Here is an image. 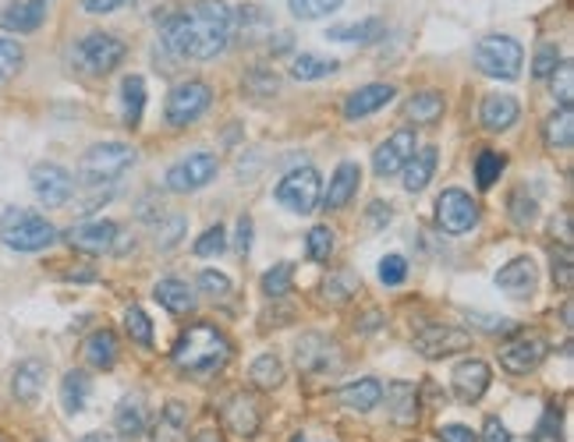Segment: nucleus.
<instances>
[{"mask_svg": "<svg viewBox=\"0 0 574 442\" xmlns=\"http://www.w3.org/2000/svg\"><path fill=\"white\" fill-rule=\"evenodd\" d=\"M210 104H213V89L206 82H199V78L178 82L171 89V96H167V125H171V128H189V125H195L199 117L210 110Z\"/></svg>", "mask_w": 574, "mask_h": 442, "instance_id": "0eeeda50", "label": "nucleus"}, {"mask_svg": "<svg viewBox=\"0 0 574 442\" xmlns=\"http://www.w3.org/2000/svg\"><path fill=\"white\" fill-rule=\"evenodd\" d=\"M153 298L160 301V309L171 315H192L195 312V291L184 280H160Z\"/></svg>", "mask_w": 574, "mask_h": 442, "instance_id": "cd10ccee", "label": "nucleus"}, {"mask_svg": "<svg viewBox=\"0 0 574 442\" xmlns=\"http://www.w3.org/2000/svg\"><path fill=\"white\" fill-rule=\"evenodd\" d=\"M46 0H19L11 4L4 14H0V29L4 32H19V36H29L46 22Z\"/></svg>", "mask_w": 574, "mask_h": 442, "instance_id": "5701e85b", "label": "nucleus"}, {"mask_svg": "<svg viewBox=\"0 0 574 442\" xmlns=\"http://www.w3.org/2000/svg\"><path fill=\"white\" fill-rule=\"evenodd\" d=\"M199 287H202V294H210V298H227L231 294V280L224 273H216V269H206V273L199 277Z\"/></svg>", "mask_w": 574, "mask_h": 442, "instance_id": "6e6d98bb", "label": "nucleus"}, {"mask_svg": "<svg viewBox=\"0 0 574 442\" xmlns=\"http://www.w3.org/2000/svg\"><path fill=\"white\" fill-rule=\"evenodd\" d=\"M341 403L348 407V411H359V414H369L376 411V407L383 403V386L376 379H359V382H348L341 389Z\"/></svg>", "mask_w": 574, "mask_h": 442, "instance_id": "c756f323", "label": "nucleus"}, {"mask_svg": "<svg viewBox=\"0 0 574 442\" xmlns=\"http://www.w3.org/2000/svg\"><path fill=\"white\" fill-rule=\"evenodd\" d=\"M86 362L99 371H110L117 365V336H114V330H96L86 339Z\"/></svg>", "mask_w": 574, "mask_h": 442, "instance_id": "473e14b6", "label": "nucleus"}, {"mask_svg": "<svg viewBox=\"0 0 574 442\" xmlns=\"http://www.w3.org/2000/svg\"><path fill=\"white\" fill-rule=\"evenodd\" d=\"M238 22L227 0H199L163 25V50L178 61H213L231 46Z\"/></svg>", "mask_w": 574, "mask_h": 442, "instance_id": "f257e3e1", "label": "nucleus"}, {"mask_svg": "<svg viewBox=\"0 0 574 442\" xmlns=\"http://www.w3.org/2000/svg\"><path fill=\"white\" fill-rule=\"evenodd\" d=\"M444 110H447V104H444V96L440 93H433V89H426V93H415L408 104H404V117H408V121L415 125V128H429V125H436L444 117Z\"/></svg>", "mask_w": 574, "mask_h": 442, "instance_id": "bb28decb", "label": "nucleus"}, {"mask_svg": "<svg viewBox=\"0 0 574 442\" xmlns=\"http://www.w3.org/2000/svg\"><path fill=\"white\" fill-rule=\"evenodd\" d=\"M295 442H309V439H306V435H298V439H295Z\"/></svg>", "mask_w": 574, "mask_h": 442, "instance_id": "338daca9", "label": "nucleus"}, {"mask_svg": "<svg viewBox=\"0 0 574 442\" xmlns=\"http://www.w3.org/2000/svg\"><path fill=\"white\" fill-rule=\"evenodd\" d=\"M319 198H323V181H319V170L312 166H298L277 184V202L298 216H309L319 206Z\"/></svg>", "mask_w": 574, "mask_h": 442, "instance_id": "6e6552de", "label": "nucleus"}, {"mask_svg": "<svg viewBox=\"0 0 574 442\" xmlns=\"http://www.w3.org/2000/svg\"><path fill=\"white\" fill-rule=\"evenodd\" d=\"M234 22H242V36L248 43H256L263 40L266 32H274V22H269V14L256 4H245L242 11H234Z\"/></svg>", "mask_w": 574, "mask_h": 442, "instance_id": "58836bf2", "label": "nucleus"}, {"mask_svg": "<svg viewBox=\"0 0 574 442\" xmlns=\"http://www.w3.org/2000/svg\"><path fill=\"white\" fill-rule=\"evenodd\" d=\"M248 245H252V219H248V216H242V219H238V251L245 255V251H248Z\"/></svg>", "mask_w": 574, "mask_h": 442, "instance_id": "0e129e2a", "label": "nucleus"}, {"mask_svg": "<svg viewBox=\"0 0 574 442\" xmlns=\"http://www.w3.org/2000/svg\"><path fill=\"white\" fill-rule=\"evenodd\" d=\"M135 160H139V152H135L131 145L99 142V145L86 149V157H82V163H78V174L86 184H93V188H104V184L121 181L135 166Z\"/></svg>", "mask_w": 574, "mask_h": 442, "instance_id": "20e7f679", "label": "nucleus"}, {"mask_svg": "<svg viewBox=\"0 0 574 442\" xmlns=\"http://www.w3.org/2000/svg\"><path fill=\"white\" fill-rule=\"evenodd\" d=\"M518 117H521V104H518L514 96H508V93H493V96H486V99H482V107H479V121H482V128H486V131H493V134L514 128V125H518Z\"/></svg>", "mask_w": 574, "mask_h": 442, "instance_id": "aec40b11", "label": "nucleus"}, {"mask_svg": "<svg viewBox=\"0 0 574 442\" xmlns=\"http://www.w3.org/2000/svg\"><path fill=\"white\" fill-rule=\"evenodd\" d=\"M394 96H397V89H394L391 82H373V85H365V89H359V93L348 96L344 117H348V121H362V117L383 110Z\"/></svg>", "mask_w": 574, "mask_h": 442, "instance_id": "4be33fe9", "label": "nucleus"}, {"mask_svg": "<svg viewBox=\"0 0 574 442\" xmlns=\"http://www.w3.org/2000/svg\"><path fill=\"white\" fill-rule=\"evenodd\" d=\"M184 227H189V219H184V216H171V219H167V224L160 227L163 234H157V245H160V248L178 245V241H181V234H184Z\"/></svg>", "mask_w": 574, "mask_h": 442, "instance_id": "4d7b16f0", "label": "nucleus"}, {"mask_svg": "<svg viewBox=\"0 0 574 442\" xmlns=\"http://www.w3.org/2000/svg\"><path fill=\"white\" fill-rule=\"evenodd\" d=\"M436 224H440V230L450 237L468 234L479 224V202L461 188H447L440 198H436Z\"/></svg>", "mask_w": 574, "mask_h": 442, "instance_id": "9d476101", "label": "nucleus"}, {"mask_svg": "<svg viewBox=\"0 0 574 442\" xmlns=\"http://www.w3.org/2000/svg\"><path fill=\"white\" fill-rule=\"evenodd\" d=\"M508 209H511V219H514L518 227H532L535 216H539V202H535L525 188H514V192H511V202H508Z\"/></svg>", "mask_w": 574, "mask_h": 442, "instance_id": "a18cd8bd", "label": "nucleus"}, {"mask_svg": "<svg viewBox=\"0 0 574 442\" xmlns=\"http://www.w3.org/2000/svg\"><path fill=\"white\" fill-rule=\"evenodd\" d=\"M192 442H227L221 429H213V424H202V429H195Z\"/></svg>", "mask_w": 574, "mask_h": 442, "instance_id": "e2e57ef3", "label": "nucleus"}, {"mask_svg": "<svg viewBox=\"0 0 574 442\" xmlns=\"http://www.w3.org/2000/svg\"><path fill=\"white\" fill-rule=\"evenodd\" d=\"M344 0H287V8H291L295 19L301 22H316V19H327L337 8H341Z\"/></svg>", "mask_w": 574, "mask_h": 442, "instance_id": "79ce46f5", "label": "nucleus"}, {"mask_svg": "<svg viewBox=\"0 0 574 442\" xmlns=\"http://www.w3.org/2000/svg\"><path fill=\"white\" fill-rule=\"evenodd\" d=\"M114 429H117V435H121V439H139V435H146L149 414H146L142 397H125L121 403H117V411H114Z\"/></svg>", "mask_w": 574, "mask_h": 442, "instance_id": "a878e982", "label": "nucleus"}, {"mask_svg": "<svg viewBox=\"0 0 574 442\" xmlns=\"http://www.w3.org/2000/svg\"><path fill=\"white\" fill-rule=\"evenodd\" d=\"M561 50H556V43H543L535 50V57H532V75L535 78H550L556 72V64H561Z\"/></svg>", "mask_w": 574, "mask_h": 442, "instance_id": "603ef678", "label": "nucleus"}, {"mask_svg": "<svg viewBox=\"0 0 574 442\" xmlns=\"http://www.w3.org/2000/svg\"><path fill=\"white\" fill-rule=\"evenodd\" d=\"M553 283L561 291H571L574 287V259H571V245H561L553 251Z\"/></svg>", "mask_w": 574, "mask_h": 442, "instance_id": "8fccbe9b", "label": "nucleus"}, {"mask_svg": "<svg viewBox=\"0 0 574 442\" xmlns=\"http://www.w3.org/2000/svg\"><path fill=\"white\" fill-rule=\"evenodd\" d=\"M415 149H418V134L412 128H401L394 131L391 139H386L376 152H373V170H376V177H394L404 170V163H408L415 157Z\"/></svg>", "mask_w": 574, "mask_h": 442, "instance_id": "4468645a", "label": "nucleus"}, {"mask_svg": "<svg viewBox=\"0 0 574 442\" xmlns=\"http://www.w3.org/2000/svg\"><path fill=\"white\" fill-rule=\"evenodd\" d=\"M78 442H125L121 435H104V432H93V435H82Z\"/></svg>", "mask_w": 574, "mask_h": 442, "instance_id": "69168bd1", "label": "nucleus"}, {"mask_svg": "<svg viewBox=\"0 0 574 442\" xmlns=\"http://www.w3.org/2000/svg\"><path fill=\"white\" fill-rule=\"evenodd\" d=\"M546 354H550V344L543 336H518L500 351V365L508 368L511 376H529V371H535L546 362Z\"/></svg>", "mask_w": 574, "mask_h": 442, "instance_id": "dca6fc26", "label": "nucleus"}, {"mask_svg": "<svg viewBox=\"0 0 574 442\" xmlns=\"http://www.w3.org/2000/svg\"><path fill=\"white\" fill-rule=\"evenodd\" d=\"M216 170H221V163H216L213 152H192V157L178 160L171 170H167L163 184L178 195H189V192L206 188V184L216 177Z\"/></svg>", "mask_w": 574, "mask_h": 442, "instance_id": "1a4fd4ad", "label": "nucleus"}, {"mask_svg": "<svg viewBox=\"0 0 574 442\" xmlns=\"http://www.w3.org/2000/svg\"><path fill=\"white\" fill-rule=\"evenodd\" d=\"M184 424H189V411L178 400H167L157 424V442H178L184 435Z\"/></svg>", "mask_w": 574, "mask_h": 442, "instance_id": "e433bc0d", "label": "nucleus"}, {"mask_svg": "<svg viewBox=\"0 0 574 442\" xmlns=\"http://www.w3.org/2000/svg\"><path fill=\"white\" fill-rule=\"evenodd\" d=\"M295 362L301 371H327L330 365L341 362V354H337L333 347V339L327 336H319V333H309V336H301L298 344H295Z\"/></svg>", "mask_w": 574, "mask_h": 442, "instance_id": "6ab92c4d", "label": "nucleus"}, {"mask_svg": "<svg viewBox=\"0 0 574 442\" xmlns=\"http://www.w3.org/2000/svg\"><path fill=\"white\" fill-rule=\"evenodd\" d=\"M221 421H224V429L231 435H238V439H256L259 435V424H263V407L259 400L252 397V394H234L227 403H224V411H221Z\"/></svg>", "mask_w": 574, "mask_h": 442, "instance_id": "2eb2a0df", "label": "nucleus"}, {"mask_svg": "<svg viewBox=\"0 0 574 442\" xmlns=\"http://www.w3.org/2000/svg\"><path fill=\"white\" fill-rule=\"evenodd\" d=\"M125 57H128V46L117 36H110V32H89V36H82L72 50L75 67L93 78L117 72V67L125 64Z\"/></svg>", "mask_w": 574, "mask_h": 442, "instance_id": "39448f33", "label": "nucleus"}, {"mask_svg": "<svg viewBox=\"0 0 574 442\" xmlns=\"http://www.w3.org/2000/svg\"><path fill=\"white\" fill-rule=\"evenodd\" d=\"M386 407L397 424H415L418 421V389L412 382H391L386 386Z\"/></svg>", "mask_w": 574, "mask_h": 442, "instance_id": "c85d7f7f", "label": "nucleus"}, {"mask_svg": "<svg viewBox=\"0 0 574 442\" xmlns=\"http://www.w3.org/2000/svg\"><path fill=\"white\" fill-rule=\"evenodd\" d=\"M22 61H25V50L19 40H0V82H8L22 72Z\"/></svg>", "mask_w": 574, "mask_h": 442, "instance_id": "de8ad7c7", "label": "nucleus"}, {"mask_svg": "<svg viewBox=\"0 0 574 442\" xmlns=\"http://www.w3.org/2000/svg\"><path fill=\"white\" fill-rule=\"evenodd\" d=\"M497 287L508 298H514V301H529L535 294V287H539V269H535V262L525 259V255H521V259H511L497 273Z\"/></svg>", "mask_w": 574, "mask_h": 442, "instance_id": "a211bd4d", "label": "nucleus"}, {"mask_svg": "<svg viewBox=\"0 0 574 442\" xmlns=\"http://www.w3.org/2000/svg\"><path fill=\"white\" fill-rule=\"evenodd\" d=\"M121 104H125V125L139 128L142 114H146V78L142 75H128L121 82Z\"/></svg>", "mask_w": 574, "mask_h": 442, "instance_id": "f704fd0d", "label": "nucleus"}, {"mask_svg": "<svg viewBox=\"0 0 574 442\" xmlns=\"http://www.w3.org/2000/svg\"><path fill=\"white\" fill-rule=\"evenodd\" d=\"M436 160H440V152H436L433 145L426 149H415V157L404 163L401 170V184H404V192L408 195H418V192H426L429 188V181L436 174Z\"/></svg>", "mask_w": 574, "mask_h": 442, "instance_id": "393cba45", "label": "nucleus"}, {"mask_svg": "<svg viewBox=\"0 0 574 442\" xmlns=\"http://www.w3.org/2000/svg\"><path fill=\"white\" fill-rule=\"evenodd\" d=\"M0 241L11 251H46L57 241V227L32 209H8L0 216Z\"/></svg>", "mask_w": 574, "mask_h": 442, "instance_id": "7ed1b4c3", "label": "nucleus"}, {"mask_svg": "<svg viewBox=\"0 0 574 442\" xmlns=\"http://www.w3.org/2000/svg\"><path fill=\"white\" fill-rule=\"evenodd\" d=\"M125 333L131 336V344L153 347V322H149V315L139 309V304H131V309H125Z\"/></svg>", "mask_w": 574, "mask_h": 442, "instance_id": "a19ab883", "label": "nucleus"}, {"mask_svg": "<svg viewBox=\"0 0 574 442\" xmlns=\"http://www.w3.org/2000/svg\"><path fill=\"white\" fill-rule=\"evenodd\" d=\"M503 160L500 152H493V149H486V152H479V160H476V184L482 192H489L497 184V177H500V170H503Z\"/></svg>", "mask_w": 574, "mask_h": 442, "instance_id": "c03bdc74", "label": "nucleus"}, {"mask_svg": "<svg viewBox=\"0 0 574 442\" xmlns=\"http://www.w3.org/2000/svg\"><path fill=\"white\" fill-rule=\"evenodd\" d=\"M32 192H36L43 206L57 209V206H67V202H72L75 177L57 163H36L32 166Z\"/></svg>", "mask_w": 574, "mask_h": 442, "instance_id": "9b49d317", "label": "nucleus"}, {"mask_svg": "<svg viewBox=\"0 0 574 442\" xmlns=\"http://www.w3.org/2000/svg\"><path fill=\"white\" fill-rule=\"evenodd\" d=\"M468 347H471V336L458 326H426L415 333V351L429 362L454 358V354H461Z\"/></svg>", "mask_w": 574, "mask_h": 442, "instance_id": "f8f14e48", "label": "nucleus"}, {"mask_svg": "<svg viewBox=\"0 0 574 442\" xmlns=\"http://www.w3.org/2000/svg\"><path fill=\"white\" fill-rule=\"evenodd\" d=\"M242 89L248 96H277L280 89V78L274 72H248L245 82H242Z\"/></svg>", "mask_w": 574, "mask_h": 442, "instance_id": "3c124183", "label": "nucleus"}, {"mask_svg": "<svg viewBox=\"0 0 574 442\" xmlns=\"http://www.w3.org/2000/svg\"><path fill=\"white\" fill-rule=\"evenodd\" d=\"M383 32H386V22H383V19H365V22H354V25H333V29L327 32V40L365 46V43L383 40Z\"/></svg>", "mask_w": 574, "mask_h": 442, "instance_id": "2f4dec72", "label": "nucleus"}, {"mask_svg": "<svg viewBox=\"0 0 574 442\" xmlns=\"http://www.w3.org/2000/svg\"><path fill=\"white\" fill-rule=\"evenodd\" d=\"M404 277H408V262H404V255H386V259L380 262V280L386 287H397V283H404Z\"/></svg>", "mask_w": 574, "mask_h": 442, "instance_id": "5fc2aeb1", "label": "nucleus"}, {"mask_svg": "<svg viewBox=\"0 0 574 442\" xmlns=\"http://www.w3.org/2000/svg\"><path fill=\"white\" fill-rule=\"evenodd\" d=\"M248 382L256 389H263V394H274V389L284 386V362L277 358V354H263V358L252 362Z\"/></svg>", "mask_w": 574, "mask_h": 442, "instance_id": "72a5a7b5", "label": "nucleus"}, {"mask_svg": "<svg viewBox=\"0 0 574 442\" xmlns=\"http://www.w3.org/2000/svg\"><path fill=\"white\" fill-rule=\"evenodd\" d=\"M121 237V227L114 219H82L64 234V241L82 255H104L114 251V241Z\"/></svg>", "mask_w": 574, "mask_h": 442, "instance_id": "ddd939ff", "label": "nucleus"}, {"mask_svg": "<svg viewBox=\"0 0 574 442\" xmlns=\"http://www.w3.org/2000/svg\"><path fill=\"white\" fill-rule=\"evenodd\" d=\"M436 439H440V442H479L476 432H471L468 424H458V421L440 424V429H436Z\"/></svg>", "mask_w": 574, "mask_h": 442, "instance_id": "13d9d810", "label": "nucleus"}, {"mask_svg": "<svg viewBox=\"0 0 574 442\" xmlns=\"http://www.w3.org/2000/svg\"><path fill=\"white\" fill-rule=\"evenodd\" d=\"M359 277L351 273V269H341V273H333L327 283H323V298L330 301V304H341V301H348V298H354V291H359Z\"/></svg>", "mask_w": 574, "mask_h": 442, "instance_id": "37998d69", "label": "nucleus"}, {"mask_svg": "<svg viewBox=\"0 0 574 442\" xmlns=\"http://www.w3.org/2000/svg\"><path fill=\"white\" fill-rule=\"evenodd\" d=\"M128 0H82V11L86 14H110L117 8H125Z\"/></svg>", "mask_w": 574, "mask_h": 442, "instance_id": "680f3d73", "label": "nucleus"}, {"mask_svg": "<svg viewBox=\"0 0 574 442\" xmlns=\"http://www.w3.org/2000/svg\"><path fill=\"white\" fill-rule=\"evenodd\" d=\"M521 61H525V50L514 36H482L476 43V67L486 78H497V82H514L521 75Z\"/></svg>", "mask_w": 574, "mask_h": 442, "instance_id": "423d86ee", "label": "nucleus"}, {"mask_svg": "<svg viewBox=\"0 0 574 442\" xmlns=\"http://www.w3.org/2000/svg\"><path fill=\"white\" fill-rule=\"evenodd\" d=\"M543 142L550 149H571L574 145V114H571V107H561V110H553L546 117Z\"/></svg>", "mask_w": 574, "mask_h": 442, "instance_id": "c9c22d12", "label": "nucleus"}, {"mask_svg": "<svg viewBox=\"0 0 574 442\" xmlns=\"http://www.w3.org/2000/svg\"><path fill=\"white\" fill-rule=\"evenodd\" d=\"M489 379H493L489 365L479 362V358H468V362H461L458 368H454V376H450L454 397H458L461 403H479L486 397V389H489Z\"/></svg>", "mask_w": 574, "mask_h": 442, "instance_id": "f3484780", "label": "nucleus"}, {"mask_svg": "<svg viewBox=\"0 0 574 442\" xmlns=\"http://www.w3.org/2000/svg\"><path fill=\"white\" fill-rule=\"evenodd\" d=\"M224 248H227V230H224L221 224L210 227V230L195 241V255H199V259H213V255H221Z\"/></svg>", "mask_w": 574, "mask_h": 442, "instance_id": "864d4df0", "label": "nucleus"}, {"mask_svg": "<svg viewBox=\"0 0 574 442\" xmlns=\"http://www.w3.org/2000/svg\"><path fill=\"white\" fill-rule=\"evenodd\" d=\"M539 435L543 439H561V411L550 403L546 414H543V424H539Z\"/></svg>", "mask_w": 574, "mask_h": 442, "instance_id": "bf43d9fd", "label": "nucleus"}, {"mask_svg": "<svg viewBox=\"0 0 574 442\" xmlns=\"http://www.w3.org/2000/svg\"><path fill=\"white\" fill-rule=\"evenodd\" d=\"M227 362H231V339L216 326H206V322L181 333L174 344V365L181 371H192V376H213V371L227 368Z\"/></svg>", "mask_w": 574, "mask_h": 442, "instance_id": "f03ea898", "label": "nucleus"}, {"mask_svg": "<svg viewBox=\"0 0 574 442\" xmlns=\"http://www.w3.org/2000/svg\"><path fill=\"white\" fill-rule=\"evenodd\" d=\"M43 382H46V365L40 358H25L14 365V376H11V394L19 403H36L43 394Z\"/></svg>", "mask_w": 574, "mask_h": 442, "instance_id": "b1692460", "label": "nucleus"}, {"mask_svg": "<svg viewBox=\"0 0 574 442\" xmlns=\"http://www.w3.org/2000/svg\"><path fill=\"white\" fill-rule=\"evenodd\" d=\"M89 394H93L89 371H82V368L67 371V376L61 379V407H64V414H78L82 407H86Z\"/></svg>", "mask_w": 574, "mask_h": 442, "instance_id": "7c9ffc66", "label": "nucleus"}, {"mask_svg": "<svg viewBox=\"0 0 574 442\" xmlns=\"http://www.w3.org/2000/svg\"><path fill=\"white\" fill-rule=\"evenodd\" d=\"M306 251H309V262H330L333 255V230L330 227H312L306 237Z\"/></svg>", "mask_w": 574, "mask_h": 442, "instance_id": "49530a36", "label": "nucleus"}, {"mask_svg": "<svg viewBox=\"0 0 574 442\" xmlns=\"http://www.w3.org/2000/svg\"><path fill=\"white\" fill-rule=\"evenodd\" d=\"M291 280H295V266L291 262H277L274 269H266L263 273V280H259V287H263V294L266 298H284L287 291H291Z\"/></svg>", "mask_w": 574, "mask_h": 442, "instance_id": "ea45409f", "label": "nucleus"}, {"mask_svg": "<svg viewBox=\"0 0 574 442\" xmlns=\"http://www.w3.org/2000/svg\"><path fill=\"white\" fill-rule=\"evenodd\" d=\"M550 78H553V89H550L553 99H556L561 107H571V99H574V64H571V61H561Z\"/></svg>", "mask_w": 574, "mask_h": 442, "instance_id": "09e8293b", "label": "nucleus"}, {"mask_svg": "<svg viewBox=\"0 0 574 442\" xmlns=\"http://www.w3.org/2000/svg\"><path fill=\"white\" fill-rule=\"evenodd\" d=\"M337 61H327V57H316V54H298L291 61V78L295 82H316V78H327L337 72Z\"/></svg>", "mask_w": 574, "mask_h": 442, "instance_id": "4c0bfd02", "label": "nucleus"}, {"mask_svg": "<svg viewBox=\"0 0 574 442\" xmlns=\"http://www.w3.org/2000/svg\"><path fill=\"white\" fill-rule=\"evenodd\" d=\"M359 188H362V166L348 160V163L337 166V174L330 177V188H327L323 198H319V206L323 209H344L348 202L359 195Z\"/></svg>", "mask_w": 574, "mask_h": 442, "instance_id": "412c9836", "label": "nucleus"}, {"mask_svg": "<svg viewBox=\"0 0 574 442\" xmlns=\"http://www.w3.org/2000/svg\"><path fill=\"white\" fill-rule=\"evenodd\" d=\"M482 442H511L508 424H503L500 418H489L486 429H482Z\"/></svg>", "mask_w": 574, "mask_h": 442, "instance_id": "052dcab7", "label": "nucleus"}]
</instances>
